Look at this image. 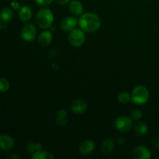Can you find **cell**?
<instances>
[{
	"label": "cell",
	"instance_id": "12",
	"mask_svg": "<svg viewBox=\"0 0 159 159\" xmlns=\"http://www.w3.org/2000/svg\"><path fill=\"white\" fill-rule=\"evenodd\" d=\"M53 40L52 33L48 30H44L39 34L37 41L41 47H48L51 43Z\"/></svg>",
	"mask_w": 159,
	"mask_h": 159
},
{
	"label": "cell",
	"instance_id": "26",
	"mask_svg": "<svg viewBox=\"0 0 159 159\" xmlns=\"http://www.w3.org/2000/svg\"><path fill=\"white\" fill-rule=\"evenodd\" d=\"M11 8H12L13 10H18L20 8V3H19L18 2H12L11 3Z\"/></svg>",
	"mask_w": 159,
	"mask_h": 159
},
{
	"label": "cell",
	"instance_id": "4",
	"mask_svg": "<svg viewBox=\"0 0 159 159\" xmlns=\"http://www.w3.org/2000/svg\"><path fill=\"white\" fill-rule=\"evenodd\" d=\"M68 39L71 46L75 48H80L85 42V32L81 28H75L73 30L70 31Z\"/></svg>",
	"mask_w": 159,
	"mask_h": 159
},
{
	"label": "cell",
	"instance_id": "18",
	"mask_svg": "<svg viewBox=\"0 0 159 159\" xmlns=\"http://www.w3.org/2000/svg\"><path fill=\"white\" fill-rule=\"evenodd\" d=\"M134 130L139 136H144L148 132V127L144 122H138L134 126Z\"/></svg>",
	"mask_w": 159,
	"mask_h": 159
},
{
	"label": "cell",
	"instance_id": "27",
	"mask_svg": "<svg viewBox=\"0 0 159 159\" xmlns=\"http://www.w3.org/2000/svg\"><path fill=\"white\" fill-rule=\"evenodd\" d=\"M56 2L59 5H61V6H65L68 3H69L71 2V0H55Z\"/></svg>",
	"mask_w": 159,
	"mask_h": 159
},
{
	"label": "cell",
	"instance_id": "13",
	"mask_svg": "<svg viewBox=\"0 0 159 159\" xmlns=\"http://www.w3.org/2000/svg\"><path fill=\"white\" fill-rule=\"evenodd\" d=\"M15 145L14 140L12 137L7 134L0 135V149L3 151L12 150Z\"/></svg>",
	"mask_w": 159,
	"mask_h": 159
},
{
	"label": "cell",
	"instance_id": "20",
	"mask_svg": "<svg viewBox=\"0 0 159 159\" xmlns=\"http://www.w3.org/2000/svg\"><path fill=\"white\" fill-rule=\"evenodd\" d=\"M117 100L122 104H127L131 100V95L127 92H122L117 96Z\"/></svg>",
	"mask_w": 159,
	"mask_h": 159
},
{
	"label": "cell",
	"instance_id": "24",
	"mask_svg": "<svg viewBox=\"0 0 159 159\" xmlns=\"http://www.w3.org/2000/svg\"><path fill=\"white\" fill-rule=\"evenodd\" d=\"M26 149H27L28 152H30V153H34V152H36V144H34V143L33 142H30L29 143V144H27V147H26Z\"/></svg>",
	"mask_w": 159,
	"mask_h": 159
},
{
	"label": "cell",
	"instance_id": "25",
	"mask_svg": "<svg viewBox=\"0 0 159 159\" xmlns=\"http://www.w3.org/2000/svg\"><path fill=\"white\" fill-rule=\"evenodd\" d=\"M152 144L155 148L159 149V135L154 138L153 141H152Z\"/></svg>",
	"mask_w": 159,
	"mask_h": 159
},
{
	"label": "cell",
	"instance_id": "21",
	"mask_svg": "<svg viewBox=\"0 0 159 159\" xmlns=\"http://www.w3.org/2000/svg\"><path fill=\"white\" fill-rule=\"evenodd\" d=\"M143 112L140 109H134L130 113V118L132 120L138 121L142 118Z\"/></svg>",
	"mask_w": 159,
	"mask_h": 159
},
{
	"label": "cell",
	"instance_id": "9",
	"mask_svg": "<svg viewBox=\"0 0 159 159\" xmlns=\"http://www.w3.org/2000/svg\"><path fill=\"white\" fill-rule=\"evenodd\" d=\"M95 150H96V143L92 140H84L79 145V151L82 155H91Z\"/></svg>",
	"mask_w": 159,
	"mask_h": 159
},
{
	"label": "cell",
	"instance_id": "8",
	"mask_svg": "<svg viewBox=\"0 0 159 159\" xmlns=\"http://www.w3.org/2000/svg\"><path fill=\"white\" fill-rule=\"evenodd\" d=\"M132 157L134 159H150L152 158V152L145 146L139 145L133 149Z\"/></svg>",
	"mask_w": 159,
	"mask_h": 159
},
{
	"label": "cell",
	"instance_id": "6",
	"mask_svg": "<svg viewBox=\"0 0 159 159\" xmlns=\"http://www.w3.org/2000/svg\"><path fill=\"white\" fill-rule=\"evenodd\" d=\"M37 27L32 23H26L23 26L21 29V37L24 41L33 42L37 37Z\"/></svg>",
	"mask_w": 159,
	"mask_h": 159
},
{
	"label": "cell",
	"instance_id": "14",
	"mask_svg": "<svg viewBox=\"0 0 159 159\" xmlns=\"http://www.w3.org/2000/svg\"><path fill=\"white\" fill-rule=\"evenodd\" d=\"M68 120H69V116H68V113L66 110L64 109L57 110L55 114L54 120H55V124L58 127H61L66 125L68 122Z\"/></svg>",
	"mask_w": 159,
	"mask_h": 159
},
{
	"label": "cell",
	"instance_id": "10",
	"mask_svg": "<svg viewBox=\"0 0 159 159\" xmlns=\"http://www.w3.org/2000/svg\"><path fill=\"white\" fill-rule=\"evenodd\" d=\"M88 109V104L85 100L82 99H75L71 105V110L75 114H82L85 113Z\"/></svg>",
	"mask_w": 159,
	"mask_h": 159
},
{
	"label": "cell",
	"instance_id": "7",
	"mask_svg": "<svg viewBox=\"0 0 159 159\" xmlns=\"http://www.w3.org/2000/svg\"><path fill=\"white\" fill-rule=\"evenodd\" d=\"M78 24H79V20H77L74 16H68L61 20L60 23V27L65 32H70L75 29Z\"/></svg>",
	"mask_w": 159,
	"mask_h": 159
},
{
	"label": "cell",
	"instance_id": "2",
	"mask_svg": "<svg viewBox=\"0 0 159 159\" xmlns=\"http://www.w3.org/2000/svg\"><path fill=\"white\" fill-rule=\"evenodd\" d=\"M37 26L43 30H48L52 26L54 23V16L51 9L43 7L37 12L35 16Z\"/></svg>",
	"mask_w": 159,
	"mask_h": 159
},
{
	"label": "cell",
	"instance_id": "3",
	"mask_svg": "<svg viewBox=\"0 0 159 159\" xmlns=\"http://www.w3.org/2000/svg\"><path fill=\"white\" fill-rule=\"evenodd\" d=\"M131 101L134 104L142 106L147 103L150 97L148 89L142 85L135 86L131 92Z\"/></svg>",
	"mask_w": 159,
	"mask_h": 159
},
{
	"label": "cell",
	"instance_id": "28",
	"mask_svg": "<svg viewBox=\"0 0 159 159\" xmlns=\"http://www.w3.org/2000/svg\"><path fill=\"white\" fill-rule=\"evenodd\" d=\"M1 29H2V23L0 22V31H1Z\"/></svg>",
	"mask_w": 159,
	"mask_h": 159
},
{
	"label": "cell",
	"instance_id": "11",
	"mask_svg": "<svg viewBox=\"0 0 159 159\" xmlns=\"http://www.w3.org/2000/svg\"><path fill=\"white\" fill-rule=\"evenodd\" d=\"M68 9L74 16H80L84 12V6L79 0H72L68 3Z\"/></svg>",
	"mask_w": 159,
	"mask_h": 159
},
{
	"label": "cell",
	"instance_id": "17",
	"mask_svg": "<svg viewBox=\"0 0 159 159\" xmlns=\"http://www.w3.org/2000/svg\"><path fill=\"white\" fill-rule=\"evenodd\" d=\"M114 146V142H113V140L108 138V139H106L101 144V151L103 154L107 155V154H110L113 152Z\"/></svg>",
	"mask_w": 159,
	"mask_h": 159
},
{
	"label": "cell",
	"instance_id": "19",
	"mask_svg": "<svg viewBox=\"0 0 159 159\" xmlns=\"http://www.w3.org/2000/svg\"><path fill=\"white\" fill-rule=\"evenodd\" d=\"M31 158L32 159H54V156L50 152L40 150L33 153Z\"/></svg>",
	"mask_w": 159,
	"mask_h": 159
},
{
	"label": "cell",
	"instance_id": "16",
	"mask_svg": "<svg viewBox=\"0 0 159 159\" xmlns=\"http://www.w3.org/2000/svg\"><path fill=\"white\" fill-rule=\"evenodd\" d=\"M13 18V12L12 9L9 7H5L0 12V19L3 23H6L10 22Z\"/></svg>",
	"mask_w": 159,
	"mask_h": 159
},
{
	"label": "cell",
	"instance_id": "1",
	"mask_svg": "<svg viewBox=\"0 0 159 159\" xmlns=\"http://www.w3.org/2000/svg\"><path fill=\"white\" fill-rule=\"evenodd\" d=\"M79 25L85 32H96L101 26V19L97 14L90 12H85L79 17Z\"/></svg>",
	"mask_w": 159,
	"mask_h": 159
},
{
	"label": "cell",
	"instance_id": "15",
	"mask_svg": "<svg viewBox=\"0 0 159 159\" xmlns=\"http://www.w3.org/2000/svg\"><path fill=\"white\" fill-rule=\"evenodd\" d=\"M32 9L28 6H23L19 9V17L23 22H28L32 18Z\"/></svg>",
	"mask_w": 159,
	"mask_h": 159
},
{
	"label": "cell",
	"instance_id": "22",
	"mask_svg": "<svg viewBox=\"0 0 159 159\" xmlns=\"http://www.w3.org/2000/svg\"><path fill=\"white\" fill-rule=\"evenodd\" d=\"M10 84L9 82L5 78H0V92L6 93L9 89Z\"/></svg>",
	"mask_w": 159,
	"mask_h": 159
},
{
	"label": "cell",
	"instance_id": "23",
	"mask_svg": "<svg viewBox=\"0 0 159 159\" xmlns=\"http://www.w3.org/2000/svg\"><path fill=\"white\" fill-rule=\"evenodd\" d=\"M36 4L38 6H41V7H47L48 6L51 5L53 2L54 0H34Z\"/></svg>",
	"mask_w": 159,
	"mask_h": 159
},
{
	"label": "cell",
	"instance_id": "5",
	"mask_svg": "<svg viewBox=\"0 0 159 159\" xmlns=\"http://www.w3.org/2000/svg\"><path fill=\"white\" fill-rule=\"evenodd\" d=\"M114 127L121 133H127L133 127V120L128 116H120L114 120Z\"/></svg>",
	"mask_w": 159,
	"mask_h": 159
}]
</instances>
